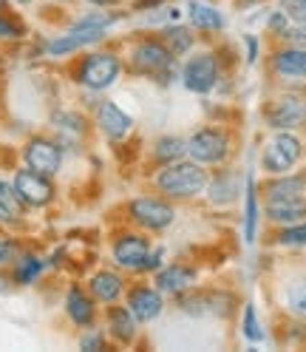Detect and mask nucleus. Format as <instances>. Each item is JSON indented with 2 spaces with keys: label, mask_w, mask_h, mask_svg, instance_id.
<instances>
[{
  "label": "nucleus",
  "mask_w": 306,
  "mask_h": 352,
  "mask_svg": "<svg viewBox=\"0 0 306 352\" xmlns=\"http://www.w3.org/2000/svg\"><path fill=\"white\" fill-rule=\"evenodd\" d=\"M306 190V179L303 176H290V173H281L278 179L264 185V199L275 202V199H295V196H303Z\"/></svg>",
  "instance_id": "obj_21"
},
{
  "label": "nucleus",
  "mask_w": 306,
  "mask_h": 352,
  "mask_svg": "<svg viewBox=\"0 0 306 352\" xmlns=\"http://www.w3.org/2000/svg\"><path fill=\"white\" fill-rule=\"evenodd\" d=\"M272 72L287 80H306V49L287 46L272 54Z\"/></svg>",
  "instance_id": "obj_19"
},
{
  "label": "nucleus",
  "mask_w": 306,
  "mask_h": 352,
  "mask_svg": "<svg viewBox=\"0 0 306 352\" xmlns=\"http://www.w3.org/2000/svg\"><path fill=\"white\" fill-rule=\"evenodd\" d=\"M51 125L60 131V134H69V137H82L85 134V117H80L77 111L51 114Z\"/></svg>",
  "instance_id": "obj_29"
},
{
  "label": "nucleus",
  "mask_w": 306,
  "mask_h": 352,
  "mask_svg": "<svg viewBox=\"0 0 306 352\" xmlns=\"http://www.w3.org/2000/svg\"><path fill=\"white\" fill-rule=\"evenodd\" d=\"M267 125L278 128V131H292V128H301L306 122V102L301 97H278L275 102L267 105Z\"/></svg>",
  "instance_id": "obj_13"
},
{
  "label": "nucleus",
  "mask_w": 306,
  "mask_h": 352,
  "mask_svg": "<svg viewBox=\"0 0 306 352\" xmlns=\"http://www.w3.org/2000/svg\"><path fill=\"white\" fill-rule=\"evenodd\" d=\"M306 216V196H295V199H275L267 202V219L275 225H295Z\"/></svg>",
  "instance_id": "obj_20"
},
{
  "label": "nucleus",
  "mask_w": 306,
  "mask_h": 352,
  "mask_svg": "<svg viewBox=\"0 0 306 352\" xmlns=\"http://www.w3.org/2000/svg\"><path fill=\"white\" fill-rule=\"evenodd\" d=\"M91 6H99V9H108V6H117L119 0H89Z\"/></svg>",
  "instance_id": "obj_42"
},
{
  "label": "nucleus",
  "mask_w": 306,
  "mask_h": 352,
  "mask_svg": "<svg viewBox=\"0 0 306 352\" xmlns=\"http://www.w3.org/2000/svg\"><path fill=\"white\" fill-rule=\"evenodd\" d=\"M122 77V60L114 52H94L77 63L74 80L91 91H105Z\"/></svg>",
  "instance_id": "obj_4"
},
{
  "label": "nucleus",
  "mask_w": 306,
  "mask_h": 352,
  "mask_svg": "<svg viewBox=\"0 0 306 352\" xmlns=\"http://www.w3.org/2000/svg\"><path fill=\"white\" fill-rule=\"evenodd\" d=\"M283 40H287L290 46H303L306 49V23H298L295 29H287L283 32Z\"/></svg>",
  "instance_id": "obj_37"
},
{
  "label": "nucleus",
  "mask_w": 306,
  "mask_h": 352,
  "mask_svg": "<svg viewBox=\"0 0 306 352\" xmlns=\"http://www.w3.org/2000/svg\"><path fill=\"white\" fill-rule=\"evenodd\" d=\"M210 185V170L207 165L196 162V160H176V162H167L159 165V170L153 173V188H156L165 199L170 202H187L202 196Z\"/></svg>",
  "instance_id": "obj_1"
},
{
  "label": "nucleus",
  "mask_w": 306,
  "mask_h": 352,
  "mask_svg": "<svg viewBox=\"0 0 306 352\" xmlns=\"http://www.w3.org/2000/svg\"><path fill=\"white\" fill-rule=\"evenodd\" d=\"M287 307L290 313L298 316V318H306V276L292 281L287 287Z\"/></svg>",
  "instance_id": "obj_30"
},
{
  "label": "nucleus",
  "mask_w": 306,
  "mask_h": 352,
  "mask_svg": "<svg viewBox=\"0 0 306 352\" xmlns=\"http://www.w3.org/2000/svg\"><path fill=\"white\" fill-rule=\"evenodd\" d=\"M65 316L71 318V324L89 329L97 324V298L82 290V287H69V293H65Z\"/></svg>",
  "instance_id": "obj_17"
},
{
  "label": "nucleus",
  "mask_w": 306,
  "mask_h": 352,
  "mask_svg": "<svg viewBox=\"0 0 306 352\" xmlns=\"http://www.w3.org/2000/svg\"><path fill=\"white\" fill-rule=\"evenodd\" d=\"M23 213H26V205L20 202L14 185L0 179V225H17Z\"/></svg>",
  "instance_id": "obj_22"
},
{
  "label": "nucleus",
  "mask_w": 306,
  "mask_h": 352,
  "mask_svg": "<svg viewBox=\"0 0 306 352\" xmlns=\"http://www.w3.org/2000/svg\"><path fill=\"white\" fill-rule=\"evenodd\" d=\"M270 29H272L275 34H281V37H283V32L290 29V17L283 14V9H281V12H275V14L270 17Z\"/></svg>",
  "instance_id": "obj_39"
},
{
  "label": "nucleus",
  "mask_w": 306,
  "mask_h": 352,
  "mask_svg": "<svg viewBox=\"0 0 306 352\" xmlns=\"http://www.w3.org/2000/svg\"><path fill=\"white\" fill-rule=\"evenodd\" d=\"M235 176L224 168V170H218V176L213 179L210 176V185H207V193H210V202L213 205H227L235 199Z\"/></svg>",
  "instance_id": "obj_26"
},
{
  "label": "nucleus",
  "mask_w": 306,
  "mask_h": 352,
  "mask_svg": "<svg viewBox=\"0 0 306 352\" xmlns=\"http://www.w3.org/2000/svg\"><path fill=\"white\" fill-rule=\"evenodd\" d=\"M128 219L137 228L148 230V233H159L167 230L176 222V208L165 196H137V199L128 202Z\"/></svg>",
  "instance_id": "obj_5"
},
{
  "label": "nucleus",
  "mask_w": 306,
  "mask_h": 352,
  "mask_svg": "<svg viewBox=\"0 0 306 352\" xmlns=\"http://www.w3.org/2000/svg\"><path fill=\"white\" fill-rule=\"evenodd\" d=\"M105 324H108V336H111L117 344L128 346L137 341V333H139V321L134 318V313L128 310V304H108L105 310Z\"/></svg>",
  "instance_id": "obj_16"
},
{
  "label": "nucleus",
  "mask_w": 306,
  "mask_h": 352,
  "mask_svg": "<svg viewBox=\"0 0 306 352\" xmlns=\"http://www.w3.org/2000/svg\"><path fill=\"white\" fill-rule=\"evenodd\" d=\"M12 185H14L20 202H23L26 208H46V205H51V199H54L51 176L37 173V170H32V168H20V170L14 173Z\"/></svg>",
  "instance_id": "obj_9"
},
{
  "label": "nucleus",
  "mask_w": 306,
  "mask_h": 352,
  "mask_svg": "<svg viewBox=\"0 0 306 352\" xmlns=\"http://www.w3.org/2000/svg\"><path fill=\"white\" fill-rule=\"evenodd\" d=\"M125 304L139 324L156 321L165 310V298H162V290L156 284H134V287L125 293Z\"/></svg>",
  "instance_id": "obj_12"
},
{
  "label": "nucleus",
  "mask_w": 306,
  "mask_h": 352,
  "mask_svg": "<svg viewBox=\"0 0 306 352\" xmlns=\"http://www.w3.org/2000/svg\"><path fill=\"white\" fill-rule=\"evenodd\" d=\"M162 258H165V250H162V248L150 250L148 258H145V264H142V273H156V270L162 267Z\"/></svg>",
  "instance_id": "obj_38"
},
{
  "label": "nucleus",
  "mask_w": 306,
  "mask_h": 352,
  "mask_svg": "<svg viewBox=\"0 0 306 352\" xmlns=\"http://www.w3.org/2000/svg\"><path fill=\"white\" fill-rule=\"evenodd\" d=\"M89 293L99 301V304H114L125 296V278L122 273L117 270H97L91 278H89Z\"/></svg>",
  "instance_id": "obj_18"
},
{
  "label": "nucleus",
  "mask_w": 306,
  "mask_h": 352,
  "mask_svg": "<svg viewBox=\"0 0 306 352\" xmlns=\"http://www.w3.org/2000/svg\"><path fill=\"white\" fill-rule=\"evenodd\" d=\"M196 281H199V270H196L193 264H185V261L165 264V267H159L153 273V284L167 296H179V293L196 287Z\"/></svg>",
  "instance_id": "obj_14"
},
{
  "label": "nucleus",
  "mask_w": 306,
  "mask_h": 352,
  "mask_svg": "<svg viewBox=\"0 0 306 352\" xmlns=\"http://www.w3.org/2000/svg\"><path fill=\"white\" fill-rule=\"evenodd\" d=\"M162 40H165V46L170 49L173 57H182L193 49V43H196V34L187 29V26H167L162 32Z\"/></svg>",
  "instance_id": "obj_28"
},
{
  "label": "nucleus",
  "mask_w": 306,
  "mask_h": 352,
  "mask_svg": "<svg viewBox=\"0 0 306 352\" xmlns=\"http://www.w3.org/2000/svg\"><path fill=\"white\" fill-rule=\"evenodd\" d=\"M97 128L102 131L108 140L119 142V140H125V137L130 134V131H134V117L125 114L117 102L102 100V102L97 105Z\"/></svg>",
  "instance_id": "obj_15"
},
{
  "label": "nucleus",
  "mask_w": 306,
  "mask_h": 352,
  "mask_svg": "<svg viewBox=\"0 0 306 352\" xmlns=\"http://www.w3.org/2000/svg\"><path fill=\"white\" fill-rule=\"evenodd\" d=\"M150 253V239L137 233V230H122L111 241V256L128 273H142V264Z\"/></svg>",
  "instance_id": "obj_10"
},
{
  "label": "nucleus",
  "mask_w": 306,
  "mask_h": 352,
  "mask_svg": "<svg viewBox=\"0 0 306 352\" xmlns=\"http://www.w3.org/2000/svg\"><path fill=\"white\" fill-rule=\"evenodd\" d=\"M218 77H222V65H218V57L213 52H196L190 54V60L182 69V80L185 88L193 94H210Z\"/></svg>",
  "instance_id": "obj_8"
},
{
  "label": "nucleus",
  "mask_w": 306,
  "mask_h": 352,
  "mask_svg": "<svg viewBox=\"0 0 306 352\" xmlns=\"http://www.w3.org/2000/svg\"><path fill=\"white\" fill-rule=\"evenodd\" d=\"M165 3V0H134V9L145 12V9H159Z\"/></svg>",
  "instance_id": "obj_41"
},
{
  "label": "nucleus",
  "mask_w": 306,
  "mask_h": 352,
  "mask_svg": "<svg viewBox=\"0 0 306 352\" xmlns=\"http://www.w3.org/2000/svg\"><path fill=\"white\" fill-rule=\"evenodd\" d=\"M303 145L301 140L292 134V131H278V134L264 145V153H261V165H264L267 173L281 176L290 173L295 168V162L301 160Z\"/></svg>",
  "instance_id": "obj_7"
},
{
  "label": "nucleus",
  "mask_w": 306,
  "mask_h": 352,
  "mask_svg": "<svg viewBox=\"0 0 306 352\" xmlns=\"http://www.w3.org/2000/svg\"><path fill=\"white\" fill-rule=\"evenodd\" d=\"M17 3H32V0H17Z\"/></svg>",
  "instance_id": "obj_43"
},
{
  "label": "nucleus",
  "mask_w": 306,
  "mask_h": 352,
  "mask_svg": "<svg viewBox=\"0 0 306 352\" xmlns=\"http://www.w3.org/2000/svg\"><path fill=\"white\" fill-rule=\"evenodd\" d=\"M242 336H244L247 341H252V344H261V341H264V329H261V324H258V316H255V307H252V304L244 307V316H242Z\"/></svg>",
  "instance_id": "obj_32"
},
{
  "label": "nucleus",
  "mask_w": 306,
  "mask_h": 352,
  "mask_svg": "<svg viewBox=\"0 0 306 352\" xmlns=\"http://www.w3.org/2000/svg\"><path fill=\"white\" fill-rule=\"evenodd\" d=\"M187 17H190V23L199 29V32H222L224 29V17H222V12L218 9H213V6H207V3H193L187 6Z\"/></svg>",
  "instance_id": "obj_23"
},
{
  "label": "nucleus",
  "mask_w": 306,
  "mask_h": 352,
  "mask_svg": "<svg viewBox=\"0 0 306 352\" xmlns=\"http://www.w3.org/2000/svg\"><path fill=\"white\" fill-rule=\"evenodd\" d=\"M281 9L292 23H306V0H281Z\"/></svg>",
  "instance_id": "obj_34"
},
{
  "label": "nucleus",
  "mask_w": 306,
  "mask_h": 352,
  "mask_svg": "<svg viewBox=\"0 0 306 352\" xmlns=\"http://www.w3.org/2000/svg\"><path fill=\"white\" fill-rule=\"evenodd\" d=\"M278 245H283V248H306V222L283 225V230L278 233Z\"/></svg>",
  "instance_id": "obj_33"
},
{
  "label": "nucleus",
  "mask_w": 306,
  "mask_h": 352,
  "mask_svg": "<svg viewBox=\"0 0 306 352\" xmlns=\"http://www.w3.org/2000/svg\"><path fill=\"white\" fill-rule=\"evenodd\" d=\"M233 151V137L222 125H204L187 137V157L202 165H224Z\"/></svg>",
  "instance_id": "obj_3"
},
{
  "label": "nucleus",
  "mask_w": 306,
  "mask_h": 352,
  "mask_svg": "<svg viewBox=\"0 0 306 352\" xmlns=\"http://www.w3.org/2000/svg\"><path fill=\"white\" fill-rule=\"evenodd\" d=\"M247 63H255L258 60V40L255 37H247Z\"/></svg>",
  "instance_id": "obj_40"
},
{
  "label": "nucleus",
  "mask_w": 306,
  "mask_h": 352,
  "mask_svg": "<svg viewBox=\"0 0 306 352\" xmlns=\"http://www.w3.org/2000/svg\"><path fill=\"white\" fill-rule=\"evenodd\" d=\"M258 188L252 179H247V196H244V241L252 245L255 236H258Z\"/></svg>",
  "instance_id": "obj_27"
},
{
  "label": "nucleus",
  "mask_w": 306,
  "mask_h": 352,
  "mask_svg": "<svg viewBox=\"0 0 306 352\" xmlns=\"http://www.w3.org/2000/svg\"><path fill=\"white\" fill-rule=\"evenodd\" d=\"M26 26L20 23V20L14 14H6L3 9H0V40H6V43H14V40H23L26 37Z\"/></svg>",
  "instance_id": "obj_31"
},
{
  "label": "nucleus",
  "mask_w": 306,
  "mask_h": 352,
  "mask_svg": "<svg viewBox=\"0 0 306 352\" xmlns=\"http://www.w3.org/2000/svg\"><path fill=\"white\" fill-rule=\"evenodd\" d=\"M20 256V245L14 239H0V267L14 264V258Z\"/></svg>",
  "instance_id": "obj_36"
},
{
  "label": "nucleus",
  "mask_w": 306,
  "mask_h": 352,
  "mask_svg": "<svg viewBox=\"0 0 306 352\" xmlns=\"http://www.w3.org/2000/svg\"><path fill=\"white\" fill-rule=\"evenodd\" d=\"M0 63H3V54H0Z\"/></svg>",
  "instance_id": "obj_46"
},
{
  "label": "nucleus",
  "mask_w": 306,
  "mask_h": 352,
  "mask_svg": "<svg viewBox=\"0 0 306 352\" xmlns=\"http://www.w3.org/2000/svg\"><path fill=\"white\" fill-rule=\"evenodd\" d=\"M114 23H117V14H108V12L85 14L62 37H54L46 43V54L49 57H69L85 46H94V43H99L108 34V29Z\"/></svg>",
  "instance_id": "obj_2"
},
{
  "label": "nucleus",
  "mask_w": 306,
  "mask_h": 352,
  "mask_svg": "<svg viewBox=\"0 0 306 352\" xmlns=\"http://www.w3.org/2000/svg\"><path fill=\"white\" fill-rule=\"evenodd\" d=\"M105 346H108L105 344V333H99V329H94V327H89V333L80 338V349H85V352H99Z\"/></svg>",
  "instance_id": "obj_35"
},
{
  "label": "nucleus",
  "mask_w": 306,
  "mask_h": 352,
  "mask_svg": "<svg viewBox=\"0 0 306 352\" xmlns=\"http://www.w3.org/2000/svg\"><path fill=\"white\" fill-rule=\"evenodd\" d=\"M57 3H71V0H57Z\"/></svg>",
  "instance_id": "obj_44"
},
{
  "label": "nucleus",
  "mask_w": 306,
  "mask_h": 352,
  "mask_svg": "<svg viewBox=\"0 0 306 352\" xmlns=\"http://www.w3.org/2000/svg\"><path fill=\"white\" fill-rule=\"evenodd\" d=\"M43 270H46V261H43L37 253H20V256L14 258L12 278H14L17 284H34Z\"/></svg>",
  "instance_id": "obj_24"
},
{
  "label": "nucleus",
  "mask_w": 306,
  "mask_h": 352,
  "mask_svg": "<svg viewBox=\"0 0 306 352\" xmlns=\"http://www.w3.org/2000/svg\"><path fill=\"white\" fill-rule=\"evenodd\" d=\"M0 9H3V0H0Z\"/></svg>",
  "instance_id": "obj_45"
},
{
  "label": "nucleus",
  "mask_w": 306,
  "mask_h": 352,
  "mask_svg": "<svg viewBox=\"0 0 306 352\" xmlns=\"http://www.w3.org/2000/svg\"><path fill=\"white\" fill-rule=\"evenodd\" d=\"M23 162H26V168H32L37 173L54 176L62 168V148L51 137H32L23 145Z\"/></svg>",
  "instance_id": "obj_11"
},
{
  "label": "nucleus",
  "mask_w": 306,
  "mask_h": 352,
  "mask_svg": "<svg viewBox=\"0 0 306 352\" xmlns=\"http://www.w3.org/2000/svg\"><path fill=\"white\" fill-rule=\"evenodd\" d=\"M170 49L165 46L162 37H142L130 46V72L153 77V74H165L170 65H173Z\"/></svg>",
  "instance_id": "obj_6"
},
{
  "label": "nucleus",
  "mask_w": 306,
  "mask_h": 352,
  "mask_svg": "<svg viewBox=\"0 0 306 352\" xmlns=\"http://www.w3.org/2000/svg\"><path fill=\"white\" fill-rule=\"evenodd\" d=\"M187 157V140L182 137H159L153 142V162L156 165H167Z\"/></svg>",
  "instance_id": "obj_25"
}]
</instances>
